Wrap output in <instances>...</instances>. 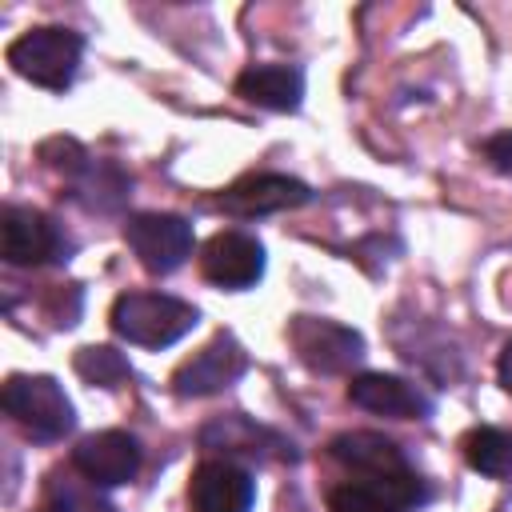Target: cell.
I'll use <instances>...</instances> for the list:
<instances>
[{
	"label": "cell",
	"instance_id": "9",
	"mask_svg": "<svg viewBox=\"0 0 512 512\" xmlns=\"http://www.w3.org/2000/svg\"><path fill=\"white\" fill-rule=\"evenodd\" d=\"M252 500H256L252 476L228 460H204L188 480L192 512H248Z\"/></svg>",
	"mask_w": 512,
	"mask_h": 512
},
{
	"label": "cell",
	"instance_id": "2",
	"mask_svg": "<svg viewBox=\"0 0 512 512\" xmlns=\"http://www.w3.org/2000/svg\"><path fill=\"white\" fill-rule=\"evenodd\" d=\"M332 456L340 464H348L352 472H364L372 480V488L392 496L400 508L424 500V484L416 480V472L408 468L400 448L380 432H344L332 440Z\"/></svg>",
	"mask_w": 512,
	"mask_h": 512
},
{
	"label": "cell",
	"instance_id": "7",
	"mask_svg": "<svg viewBox=\"0 0 512 512\" xmlns=\"http://www.w3.org/2000/svg\"><path fill=\"white\" fill-rule=\"evenodd\" d=\"M248 368L244 348L232 336H216L212 344H204L192 360H184L172 376L176 396H212L220 388H228L232 380H240Z\"/></svg>",
	"mask_w": 512,
	"mask_h": 512
},
{
	"label": "cell",
	"instance_id": "16",
	"mask_svg": "<svg viewBox=\"0 0 512 512\" xmlns=\"http://www.w3.org/2000/svg\"><path fill=\"white\" fill-rule=\"evenodd\" d=\"M76 372L88 380V384H100V388H116L120 380H128V360L108 348V344H92V348H80L76 352Z\"/></svg>",
	"mask_w": 512,
	"mask_h": 512
},
{
	"label": "cell",
	"instance_id": "8",
	"mask_svg": "<svg viewBox=\"0 0 512 512\" xmlns=\"http://www.w3.org/2000/svg\"><path fill=\"white\" fill-rule=\"evenodd\" d=\"M200 268L220 288H252L264 276V248L248 232H216L204 244Z\"/></svg>",
	"mask_w": 512,
	"mask_h": 512
},
{
	"label": "cell",
	"instance_id": "15",
	"mask_svg": "<svg viewBox=\"0 0 512 512\" xmlns=\"http://www.w3.org/2000/svg\"><path fill=\"white\" fill-rule=\"evenodd\" d=\"M464 456L484 476H512V432L476 428L464 436Z\"/></svg>",
	"mask_w": 512,
	"mask_h": 512
},
{
	"label": "cell",
	"instance_id": "18",
	"mask_svg": "<svg viewBox=\"0 0 512 512\" xmlns=\"http://www.w3.org/2000/svg\"><path fill=\"white\" fill-rule=\"evenodd\" d=\"M328 508L332 512H400V504L392 496H384L372 484H340L328 492Z\"/></svg>",
	"mask_w": 512,
	"mask_h": 512
},
{
	"label": "cell",
	"instance_id": "5",
	"mask_svg": "<svg viewBox=\"0 0 512 512\" xmlns=\"http://www.w3.org/2000/svg\"><path fill=\"white\" fill-rule=\"evenodd\" d=\"M124 240L148 272H176L192 256V224L172 212H140L124 224Z\"/></svg>",
	"mask_w": 512,
	"mask_h": 512
},
{
	"label": "cell",
	"instance_id": "17",
	"mask_svg": "<svg viewBox=\"0 0 512 512\" xmlns=\"http://www.w3.org/2000/svg\"><path fill=\"white\" fill-rule=\"evenodd\" d=\"M200 440H204L208 448H232V452L256 456V452H260V440H272V436H268L264 428L240 420V416H228V420H220V424H208Z\"/></svg>",
	"mask_w": 512,
	"mask_h": 512
},
{
	"label": "cell",
	"instance_id": "12",
	"mask_svg": "<svg viewBox=\"0 0 512 512\" xmlns=\"http://www.w3.org/2000/svg\"><path fill=\"white\" fill-rule=\"evenodd\" d=\"M348 400L364 412L396 416V420H424L432 412V400L420 388L404 384L400 376H384V372H360L348 384Z\"/></svg>",
	"mask_w": 512,
	"mask_h": 512
},
{
	"label": "cell",
	"instance_id": "1",
	"mask_svg": "<svg viewBox=\"0 0 512 512\" xmlns=\"http://www.w3.org/2000/svg\"><path fill=\"white\" fill-rule=\"evenodd\" d=\"M200 312L180 300V296H164V292H124L112 304V328L116 336H124L128 344L140 348H168L180 336H188L196 328Z\"/></svg>",
	"mask_w": 512,
	"mask_h": 512
},
{
	"label": "cell",
	"instance_id": "21",
	"mask_svg": "<svg viewBox=\"0 0 512 512\" xmlns=\"http://www.w3.org/2000/svg\"><path fill=\"white\" fill-rule=\"evenodd\" d=\"M496 372H500V384H504V392L512 396V344L500 352V364H496Z\"/></svg>",
	"mask_w": 512,
	"mask_h": 512
},
{
	"label": "cell",
	"instance_id": "6",
	"mask_svg": "<svg viewBox=\"0 0 512 512\" xmlns=\"http://www.w3.org/2000/svg\"><path fill=\"white\" fill-rule=\"evenodd\" d=\"M288 340L296 348V356L324 376L348 372L360 356H364V340L360 332L336 324V320H320V316H296L288 324Z\"/></svg>",
	"mask_w": 512,
	"mask_h": 512
},
{
	"label": "cell",
	"instance_id": "20",
	"mask_svg": "<svg viewBox=\"0 0 512 512\" xmlns=\"http://www.w3.org/2000/svg\"><path fill=\"white\" fill-rule=\"evenodd\" d=\"M484 160H488L496 172L512 176V132H496V136H488V140H484Z\"/></svg>",
	"mask_w": 512,
	"mask_h": 512
},
{
	"label": "cell",
	"instance_id": "4",
	"mask_svg": "<svg viewBox=\"0 0 512 512\" xmlns=\"http://www.w3.org/2000/svg\"><path fill=\"white\" fill-rule=\"evenodd\" d=\"M4 412L36 440H60L72 432V400L52 376H12L4 384Z\"/></svg>",
	"mask_w": 512,
	"mask_h": 512
},
{
	"label": "cell",
	"instance_id": "11",
	"mask_svg": "<svg viewBox=\"0 0 512 512\" xmlns=\"http://www.w3.org/2000/svg\"><path fill=\"white\" fill-rule=\"evenodd\" d=\"M72 464L84 480L92 484H128L140 468V444L128 436V432H96L88 440H80V448L72 452Z\"/></svg>",
	"mask_w": 512,
	"mask_h": 512
},
{
	"label": "cell",
	"instance_id": "19",
	"mask_svg": "<svg viewBox=\"0 0 512 512\" xmlns=\"http://www.w3.org/2000/svg\"><path fill=\"white\" fill-rule=\"evenodd\" d=\"M40 156L48 160V168H56V172H64V176H76V172H84V168H88L84 148H80L76 140H64V136H56V140L40 144Z\"/></svg>",
	"mask_w": 512,
	"mask_h": 512
},
{
	"label": "cell",
	"instance_id": "14",
	"mask_svg": "<svg viewBox=\"0 0 512 512\" xmlns=\"http://www.w3.org/2000/svg\"><path fill=\"white\" fill-rule=\"evenodd\" d=\"M236 92L268 112H296L304 96V72L292 64H252L248 72H240Z\"/></svg>",
	"mask_w": 512,
	"mask_h": 512
},
{
	"label": "cell",
	"instance_id": "3",
	"mask_svg": "<svg viewBox=\"0 0 512 512\" xmlns=\"http://www.w3.org/2000/svg\"><path fill=\"white\" fill-rule=\"evenodd\" d=\"M80 52H84V40L68 28H32L24 36H16L8 44V64L40 84V88H52V92H64L80 68Z\"/></svg>",
	"mask_w": 512,
	"mask_h": 512
},
{
	"label": "cell",
	"instance_id": "13",
	"mask_svg": "<svg viewBox=\"0 0 512 512\" xmlns=\"http://www.w3.org/2000/svg\"><path fill=\"white\" fill-rule=\"evenodd\" d=\"M308 184L292 180V176H276V172H256V176H244L236 180L220 204L236 216H264V212H284V208H300L308 204Z\"/></svg>",
	"mask_w": 512,
	"mask_h": 512
},
{
	"label": "cell",
	"instance_id": "10",
	"mask_svg": "<svg viewBox=\"0 0 512 512\" xmlns=\"http://www.w3.org/2000/svg\"><path fill=\"white\" fill-rule=\"evenodd\" d=\"M0 252L8 264L32 268V264H44L60 252V232L52 228V220L44 212L12 204L0 216Z\"/></svg>",
	"mask_w": 512,
	"mask_h": 512
}]
</instances>
